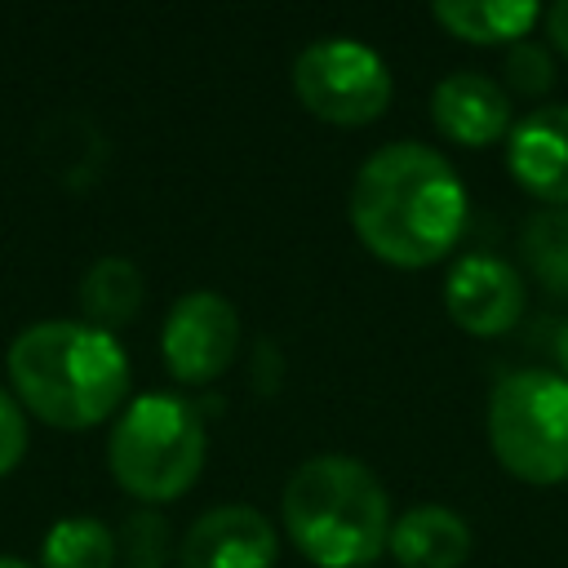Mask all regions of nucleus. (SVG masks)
<instances>
[{
    "instance_id": "nucleus-1",
    "label": "nucleus",
    "mask_w": 568,
    "mask_h": 568,
    "mask_svg": "<svg viewBox=\"0 0 568 568\" xmlns=\"http://www.w3.org/2000/svg\"><path fill=\"white\" fill-rule=\"evenodd\" d=\"M351 226L377 262L422 271L457 248L466 231V186L439 151L390 142L373 151L351 182Z\"/></svg>"
},
{
    "instance_id": "nucleus-19",
    "label": "nucleus",
    "mask_w": 568,
    "mask_h": 568,
    "mask_svg": "<svg viewBox=\"0 0 568 568\" xmlns=\"http://www.w3.org/2000/svg\"><path fill=\"white\" fill-rule=\"evenodd\" d=\"M546 36H550V44L568 58V0H559V4L546 9Z\"/></svg>"
},
{
    "instance_id": "nucleus-3",
    "label": "nucleus",
    "mask_w": 568,
    "mask_h": 568,
    "mask_svg": "<svg viewBox=\"0 0 568 568\" xmlns=\"http://www.w3.org/2000/svg\"><path fill=\"white\" fill-rule=\"evenodd\" d=\"M288 541L315 568H368L390 541V497L382 479L346 453L306 457L280 497Z\"/></svg>"
},
{
    "instance_id": "nucleus-15",
    "label": "nucleus",
    "mask_w": 568,
    "mask_h": 568,
    "mask_svg": "<svg viewBox=\"0 0 568 568\" xmlns=\"http://www.w3.org/2000/svg\"><path fill=\"white\" fill-rule=\"evenodd\" d=\"M44 568H111L115 564V537L102 519L89 515H67L49 528L40 546Z\"/></svg>"
},
{
    "instance_id": "nucleus-21",
    "label": "nucleus",
    "mask_w": 568,
    "mask_h": 568,
    "mask_svg": "<svg viewBox=\"0 0 568 568\" xmlns=\"http://www.w3.org/2000/svg\"><path fill=\"white\" fill-rule=\"evenodd\" d=\"M0 568H31V564H22V559H9V555H0Z\"/></svg>"
},
{
    "instance_id": "nucleus-14",
    "label": "nucleus",
    "mask_w": 568,
    "mask_h": 568,
    "mask_svg": "<svg viewBox=\"0 0 568 568\" xmlns=\"http://www.w3.org/2000/svg\"><path fill=\"white\" fill-rule=\"evenodd\" d=\"M142 271L129 262V257H98L89 271H84V284H80V306L89 315L93 328L111 333V328H124L138 311H142Z\"/></svg>"
},
{
    "instance_id": "nucleus-5",
    "label": "nucleus",
    "mask_w": 568,
    "mask_h": 568,
    "mask_svg": "<svg viewBox=\"0 0 568 568\" xmlns=\"http://www.w3.org/2000/svg\"><path fill=\"white\" fill-rule=\"evenodd\" d=\"M488 448L524 484L568 479V377L546 368L506 373L488 395Z\"/></svg>"
},
{
    "instance_id": "nucleus-16",
    "label": "nucleus",
    "mask_w": 568,
    "mask_h": 568,
    "mask_svg": "<svg viewBox=\"0 0 568 568\" xmlns=\"http://www.w3.org/2000/svg\"><path fill=\"white\" fill-rule=\"evenodd\" d=\"M519 248L528 271L550 288L568 293V209H541L519 231Z\"/></svg>"
},
{
    "instance_id": "nucleus-6",
    "label": "nucleus",
    "mask_w": 568,
    "mask_h": 568,
    "mask_svg": "<svg viewBox=\"0 0 568 568\" xmlns=\"http://www.w3.org/2000/svg\"><path fill=\"white\" fill-rule=\"evenodd\" d=\"M293 93L315 120L355 129V124H373L390 106L395 84L377 49L351 36H328L297 53Z\"/></svg>"
},
{
    "instance_id": "nucleus-10",
    "label": "nucleus",
    "mask_w": 568,
    "mask_h": 568,
    "mask_svg": "<svg viewBox=\"0 0 568 568\" xmlns=\"http://www.w3.org/2000/svg\"><path fill=\"white\" fill-rule=\"evenodd\" d=\"M280 532L253 506H213L182 537V568H275Z\"/></svg>"
},
{
    "instance_id": "nucleus-8",
    "label": "nucleus",
    "mask_w": 568,
    "mask_h": 568,
    "mask_svg": "<svg viewBox=\"0 0 568 568\" xmlns=\"http://www.w3.org/2000/svg\"><path fill=\"white\" fill-rule=\"evenodd\" d=\"M524 302H528L524 275L493 253L457 257L444 284V311L470 337H497L515 328V320L524 315Z\"/></svg>"
},
{
    "instance_id": "nucleus-9",
    "label": "nucleus",
    "mask_w": 568,
    "mask_h": 568,
    "mask_svg": "<svg viewBox=\"0 0 568 568\" xmlns=\"http://www.w3.org/2000/svg\"><path fill=\"white\" fill-rule=\"evenodd\" d=\"M506 169L532 200L568 209V102L532 106L506 133Z\"/></svg>"
},
{
    "instance_id": "nucleus-11",
    "label": "nucleus",
    "mask_w": 568,
    "mask_h": 568,
    "mask_svg": "<svg viewBox=\"0 0 568 568\" xmlns=\"http://www.w3.org/2000/svg\"><path fill=\"white\" fill-rule=\"evenodd\" d=\"M430 120H435V129L448 142L470 146V151L493 146V142H501L515 129L510 93L493 75H484V71H453V75H444L435 84V93H430Z\"/></svg>"
},
{
    "instance_id": "nucleus-17",
    "label": "nucleus",
    "mask_w": 568,
    "mask_h": 568,
    "mask_svg": "<svg viewBox=\"0 0 568 568\" xmlns=\"http://www.w3.org/2000/svg\"><path fill=\"white\" fill-rule=\"evenodd\" d=\"M501 75H506V89H510V93L541 98V93H550V84H555V58H550L546 44H537V40H519V44L506 49Z\"/></svg>"
},
{
    "instance_id": "nucleus-2",
    "label": "nucleus",
    "mask_w": 568,
    "mask_h": 568,
    "mask_svg": "<svg viewBox=\"0 0 568 568\" xmlns=\"http://www.w3.org/2000/svg\"><path fill=\"white\" fill-rule=\"evenodd\" d=\"M9 377L18 399L58 430H89L106 422L129 390V359L115 333L75 320H49L18 333L9 346Z\"/></svg>"
},
{
    "instance_id": "nucleus-4",
    "label": "nucleus",
    "mask_w": 568,
    "mask_h": 568,
    "mask_svg": "<svg viewBox=\"0 0 568 568\" xmlns=\"http://www.w3.org/2000/svg\"><path fill=\"white\" fill-rule=\"evenodd\" d=\"M204 422L178 395H138L111 426L106 462L115 484L138 501H173L204 470Z\"/></svg>"
},
{
    "instance_id": "nucleus-12",
    "label": "nucleus",
    "mask_w": 568,
    "mask_h": 568,
    "mask_svg": "<svg viewBox=\"0 0 568 568\" xmlns=\"http://www.w3.org/2000/svg\"><path fill=\"white\" fill-rule=\"evenodd\" d=\"M386 550L399 568H462L470 559V524L448 506H413L390 524Z\"/></svg>"
},
{
    "instance_id": "nucleus-13",
    "label": "nucleus",
    "mask_w": 568,
    "mask_h": 568,
    "mask_svg": "<svg viewBox=\"0 0 568 568\" xmlns=\"http://www.w3.org/2000/svg\"><path fill=\"white\" fill-rule=\"evenodd\" d=\"M430 13L448 36L470 44H519L541 18L532 0H439Z\"/></svg>"
},
{
    "instance_id": "nucleus-20",
    "label": "nucleus",
    "mask_w": 568,
    "mask_h": 568,
    "mask_svg": "<svg viewBox=\"0 0 568 568\" xmlns=\"http://www.w3.org/2000/svg\"><path fill=\"white\" fill-rule=\"evenodd\" d=\"M555 355H559V368H564V377H568V324H564L559 337H555Z\"/></svg>"
},
{
    "instance_id": "nucleus-18",
    "label": "nucleus",
    "mask_w": 568,
    "mask_h": 568,
    "mask_svg": "<svg viewBox=\"0 0 568 568\" xmlns=\"http://www.w3.org/2000/svg\"><path fill=\"white\" fill-rule=\"evenodd\" d=\"M27 453V422L9 390H0V475H9Z\"/></svg>"
},
{
    "instance_id": "nucleus-7",
    "label": "nucleus",
    "mask_w": 568,
    "mask_h": 568,
    "mask_svg": "<svg viewBox=\"0 0 568 568\" xmlns=\"http://www.w3.org/2000/svg\"><path fill=\"white\" fill-rule=\"evenodd\" d=\"M235 351H240V311L222 293L200 288L173 302L164 333H160V355L178 382L204 386L222 377Z\"/></svg>"
}]
</instances>
